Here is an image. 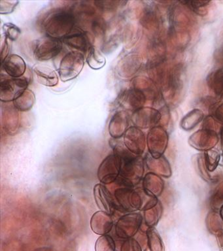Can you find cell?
I'll return each instance as SVG.
<instances>
[{"mask_svg":"<svg viewBox=\"0 0 223 251\" xmlns=\"http://www.w3.org/2000/svg\"><path fill=\"white\" fill-rule=\"evenodd\" d=\"M181 3H184L187 4L188 5L191 6V7L193 8H195V9H197V8L200 7L201 6L206 5L207 3H209L208 1H181Z\"/></svg>","mask_w":223,"mask_h":251,"instance_id":"44dd1931","label":"cell"},{"mask_svg":"<svg viewBox=\"0 0 223 251\" xmlns=\"http://www.w3.org/2000/svg\"><path fill=\"white\" fill-rule=\"evenodd\" d=\"M116 244L114 239L110 235H101L95 243V251H115Z\"/></svg>","mask_w":223,"mask_h":251,"instance_id":"e0dca14e","label":"cell"},{"mask_svg":"<svg viewBox=\"0 0 223 251\" xmlns=\"http://www.w3.org/2000/svg\"><path fill=\"white\" fill-rule=\"evenodd\" d=\"M62 49V43L60 39L46 36L37 40L34 54L38 60H50L59 54Z\"/></svg>","mask_w":223,"mask_h":251,"instance_id":"5b68a950","label":"cell"},{"mask_svg":"<svg viewBox=\"0 0 223 251\" xmlns=\"http://www.w3.org/2000/svg\"><path fill=\"white\" fill-rule=\"evenodd\" d=\"M144 135L136 127H129L124 136V146L135 155L142 154L144 150Z\"/></svg>","mask_w":223,"mask_h":251,"instance_id":"9c48e42d","label":"cell"},{"mask_svg":"<svg viewBox=\"0 0 223 251\" xmlns=\"http://www.w3.org/2000/svg\"><path fill=\"white\" fill-rule=\"evenodd\" d=\"M142 223V217L140 213H132L122 216L115 226V233L119 238L127 239L132 238L138 232Z\"/></svg>","mask_w":223,"mask_h":251,"instance_id":"8992f818","label":"cell"},{"mask_svg":"<svg viewBox=\"0 0 223 251\" xmlns=\"http://www.w3.org/2000/svg\"><path fill=\"white\" fill-rule=\"evenodd\" d=\"M27 78L22 76L20 78H13L5 76L1 78L0 82V100L1 101L9 102L14 101L18 98L28 86Z\"/></svg>","mask_w":223,"mask_h":251,"instance_id":"3957f363","label":"cell"},{"mask_svg":"<svg viewBox=\"0 0 223 251\" xmlns=\"http://www.w3.org/2000/svg\"><path fill=\"white\" fill-rule=\"evenodd\" d=\"M91 227L96 234L99 235H107L112 230L114 222L112 215L102 211L96 212L92 216Z\"/></svg>","mask_w":223,"mask_h":251,"instance_id":"ba28073f","label":"cell"},{"mask_svg":"<svg viewBox=\"0 0 223 251\" xmlns=\"http://www.w3.org/2000/svg\"><path fill=\"white\" fill-rule=\"evenodd\" d=\"M94 198L96 203L101 211L113 215L117 209L114 196L104 184H97L94 187Z\"/></svg>","mask_w":223,"mask_h":251,"instance_id":"52a82bcc","label":"cell"},{"mask_svg":"<svg viewBox=\"0 0 223 251\" xmlns=\"http://www.w3.org/2000/svg\"><path fill=\"white\" fill-rule=\"evenodd\" d=\"M2 68L11 77L20 78L26 72V65L22 57L11 54L3 61Z\"/></svg>","mask_w":223,"mask_h":251,"instance_id":"30bf717a","label":"cell"},{"mask_svg":"<svg viewBox=\"0 0 223 251\" xmlns=\"http://www.w3.org/2000/svg\"><path fill=\"white\" fill-rule=\"evenodd\" d=\"M37 80L40 84L46 86L52 87L57 85L58 76L55 71L50 67L44 65H38L34 68Z\"/></svg>","mask_w":223,"mask_h":251,"instance_id":"4fadbf2b","label":"cell"},{"mask_svg":"<svg viewBox=\"0 0 223 251\" xmlns=\"http://www.w3.org/2000/svg\"><path fill=\"white\" fill-rule=\"evenodd\" d=\"M129 126L128 114L124 111L115 113L109 125V132L113 139L121 138L128 130Z\"/></svg>","mask_w":223,"mask_h":251,"instance_id":"8fae6325","label":"cell"},{"mask_svg":"<svg viewBox=\"0 0 223 251\" xmlns=\"http://www.w3.org/2000/svg\"><path fill=\"white\" fill-rule=\"evenodd\" d=\"M35 101L36 97L34 92L32 90L26 89L13 101V105L17 110L28 111L32 109Z\"/></svg>","mask_w":223,"mask_h":251,"instance_id":"5bb4252c","label":"cell"},{"mask_svg":"<svg viewBox=\"0 0 223 251\" xmlns=\"http://www.w3.org/2000/svg\"><path fill=\"white\" fill-rule=\"evenodd\" d=\"M143 100L142 94L134 90L125 91L120 96L121 105L125 108H136L142 103Z\"/></svg>","mask_w":223,"mask_h":251,"instance_id":"9a60e30c","label":"cell"},{"mask_svg":"<svg viewBox=\"0 0 223 251\" xmlns=\"http://www.w3.org/2000/svg\"><path fill=\"white\" fill-rule=\"evenodd\" d=\"M121 160L118 155L109 154L101 162L98 170L99 180L103 184H109L116 181L120 176Z\"/></svg>","mask_w":223,"mask_h":251,"instance_id":"277c9868","label":"cell"},{"mask_svg":"<svg viewBox=\"0 0 223 251\" xmlns=\"http://www.w3.org/2000/svg\"><path fill=\"white\" fill-rule=\"evenodd\" d=\"M87 62L93 70H99L105 66L106 60L95 47H90L88 50Z\"/></svg>","mask_w":223,"mask_h":251,"instance_id":"2e32d148","label":"cell"},{"mask_svg":"<svg viewBox=\"0 0 223 251\" xmlns=\"http://www.w3.org/2000/svg\"><path fill=\"white\" fill-rule=\"evenodd\" d=\"M148 245L150 251H162L163 247H162V241L154 231L150 229L148 231Z\"/></svg>","mask_w":223,"mask_h":251,"instance_id":"ac0fdd59","label":"cell"},{"mask_svg":"<svg viewBox=\"0 0 223 251\" xmlns=\"http://www.w3.org/2000/svg\"><path fill=\"white\" fill-rule=\"evenodd\" d=\"M121 251H142V247L134 238L125 239L121 247Z\"/></svg>","mask_w":223,"mask_h":251,"instance_id":"ffe728a7","label":"cell"},{"mask_svg":"<svg viewBox=\"0 0 223 251\" xmlns=\"http://www.w3.org/2000/svg\"><path fill=\"white\" fill-rule=\"evenodd\" d=\"M63 41L68 46L81 51L89 50L90 47L87 32L83 29L74 27L71 32L63 39Z\"/></svg>","mask_w":223,"mask_h":251,"instance_id":"7c38bea8","label":"cell"},{"mask_svg":"<svg viewBox=\"0 0 223 251\" xmlns=\"http://www.w3.org/2000/svg\"><path fill=\"white\" fill-rule=\"evenodd\" d=\"M85 66L83 54L78 52L68 53L60 62L58 74L63 82L69 81L77 77Z\"/></svg>","mask_w":223,"mask_h":251,"instance_id":"7a4b0ae2","label":"cell"},{"mask_svg":"<svg viewBox=\"0 0 223 251\" xmlns=\"http://www.w3.org/2000/svg\"><path fill=\"white\" fill-rule=\"evenodd\" d=\"M75 21L71 12L59 10L52 12L46 18L43 27L48 36L64 39L75 27Z\"/></svg>","mask_w":223,"mask_h":251,"instance_id":"6da1fadb","label":"cell"},{"mask_svg":"<svg viewBox=\"0 0 223 251\" xmlns=\"http://www.w3.org/2000/svg\"><path fill=\"white\" fill-rule=\"evenodd\" d=\"M3 30L5 37L12 41L17 40L21 33V29L17 25L11 23L5 24L3 25Z\"/></svg>","mask_w":223,"mask_h":251,"instance_id":"d6986e66","label":"cell"}]
</instances>
